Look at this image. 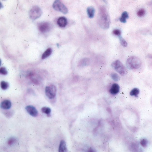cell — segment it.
Instances as JSON below:
<instances>
[{
  "mask_svg": "<svg viewBox=\"0 0 152 152\" xmlns=\"http://www.w3.org/2000/svg\"><path fill=\"white\" fill-rule=\"evenodd\" d=\"M42 14V11L40 8L38 6H34L30 10L29 17L32 20H34L40 17Z\"/></svg>",
  "mask_w": 152,
  "mask_h": 152,
  "instance_id": "277c9868",
  "label": "cell"
},
{
  "mask_svg": "<svg viewBox=\"0 0 152 152\" xmlns=\"http://www.w3.org/2000/svg\"><path fill=\"white\" fill-rule=\"evenodd\" d=\"M25 110H26L27 112L32 116L36 117L38 115L37 110L33 105H28L25 107Z\"/></svg>",
  "mask_w": 152,
  "mask_h": 152,
  "instance_id": "ba28073f",
  "label": "cell"
},
{
  "mask_svg": "<svg viewBox=\"0 0 152 152\" xmlns=\"http://www.w3.org/2000/svg\"><path fill=\"white\" fill-rule=\"evenodd\" d=\"M16 141V139L14 137H11L10 139H9V140H8V144L9 145H11L12 144H14Z\"/></svg>",
  "mask_w": 152,
  "mask_h": 152,
  "instance_id": "603a6c76",
  "label": "cell"
},
{
  "mask_svg": "<svg viewBox=\"0 0 152 152\" xmlns=\"http://www.w3.org/2000/svg\"><path fill=\"white\" fill-rule=\"evenodd\" d=\"M45 92L48 98L53 99L56 96L57 94V88L54 85H50L46 87Z\"/></svg>",
  "mask_w": 152,
  "mask_h": 152,
  "instance_id": "8992f818",
  "label": "cell"
},
{
  "mask_svg": "<svg viewBox=\"0 0 152 152\" xmlns=\"http://www.w3.org/2000/svg\"><path fill=\"white\" fill-rule=\"evenodd\" d=\"M52 51H53L52 49L50 48H48L43 53V54H42V59H44L47 58L49 56H50L51 54H52Z\"/></svg>",
  "mask_w": 152,
  "mask_h": 152,
  "instance_id": "5bb4252c",
  "label": "cell"
},
{
  "mask_svg": "<svg viewBox=\"0 0 152 152\" xmlns=\"http://www.w3.org/2000/svg\"><path fill=\"white\" fill-rule=\"evenodd\" d=\"M111 78L114 81H117L120 79V77L119 76V75L117 74L116 73H112L111 75Z\"/></svg>",
  "mask_w": 152,
  "mask_h": 152,
  "instance_id": "d6986e66",
  "label": "cell"
},
{
  "mask_svg": "<svg viewBox=\"0 0 152 152\" xmlns=\"http://www.w3.org/2000/svg\"><path fill=\"white\" fill-rule=\"evenodd\" d=\"M139 93V90L138 88H135L132 89L130 92V95L132 96H135L137 97Z\"/></svg>",
  "mask_w": 152,
  "mask_h": 152,
  "instance_id": "2e32d148",
  "label": "cell"
},
{
  "mask_svg": "<svg viewBox=\"0 0 152 152\" xmlns=\"http://www.w3.org/2000/svg\"><path fill=\"white\" fill-rule=\"evenodd\" d=\"M113 33L115 34V35H116L117 36H118L119 37L121 36V31H120L119 29H115L113 31Z\"/></svg>",
  "mask_w": 152,
  "mask_h": 152,
  "instance_id": "cb8c5ba5",
  "label": "cell"
},
{
  "mask_svg": "<svg viewBox=\"0 0 152 152\" xmlns=\"http://www.w3.org/2000/svg\"><path fill=\"white\" fill-rule=\"evenodd\" d=\"M148 144V141L147 139H142L140 140V144L144 148L147 147Z\"/></svg>",
  "mask_w": 152,
  "mask_h": 152,
  "instance_id": "ffe728a7",
  "label": "cell"
},
{
  "mask_svg": "<svg viewBox=\"0 0 152 152\" xmlns=\"http://www.w3.org/2000/svg\"><path fill=\"white\" fill-rule=\"evenodd\" d=\"M38 28L40 31L42 33H47L50 30L51 25L47 22H41L38 24Z\"/></svg>",
  "mask_w": 152,
  "mask_h": 152,
  "instance_id": "52a82bcc",
  "label": "cell"
},
{
  "mask_svg": "<svg viewBox=\"0 0 152 152\" xmlns=\"http://www.w3.org/2000/svg\"><path fill=\"white\" fill-rule=\"evenodd\" d=\"M11 107V102L9 100H5L0 104V108L4 110H8Z\"/></svg>",
  "mask_w": 152,
  "mask_h": 152,
  "instance_id": "30bf717a",
  "label": "cell"
},
{
  "mask_svg": "<svg viewBox=\"0 0 152 152\" xmlns=\"http://www.w3.org/2000/svg\"><path fill=\"white\" fill-rule=\"evenodd\" d=\"M112 66L115 71L121 76H125L127 73V68L119 60L113 62L112 64Z\"/></svg>",
  "mask_w": 152,
  "mask_h": 152,
  "instance_id": "3957f363",
  "label": "cell"
},
{
  "mask_svg": "<svg viewBox=\"0 0 152 152\" xmlns=\"http://www.w3.org/2000/svg\"><path fill=\"white\" fill-rule=\"evenodd\" d=\"M87 13L88 16L90 18H92L94 16L95 10L94 7H88L87 8Z\"/></svg>",
  "mask_w": 152,
  "mask_h": 152,
  "instance_id": "4fadbf2b",
  "label": "cell"
},
{
  "mask_svg": "<svg viewBox=\"0 0 152 152\" xmlns=\"http://www.w3.org/2000/svg\"><path fill=\"white\" fill-rule=\"evenodd\" d=\"M53 7L55 10L57 11L61 12L64 14L68 13V8L60 0H55L53 5Z\"/></svg>",
  "mask_w": 152,
  "mask_h": 152,
  "instance_id": "5b68a950",
  "label": "cell"
},
{
  "mask_svg": "<svg viewBox=\"0 0 152 152\" xmlns=\"http://www.w3.org/2000/svg\"><path fill=\"white\" fill-rule=\"evenodd\" d=\"M110 18L108 11L104 6L99 8L98 16V23L100 26L103 29H108L110 25Z\"/></svg>",
  "mask_w": 152,
  "mask_h": 152,
  "instance_id": "6da1fadb",
  "label": "cell"
},
{
  "mask_svg": "<svg viewBox=\"0 0 152 152\" xmlns=\"http://www.w3.org/2000/svg\"><path fill=\"white\" fill-rule=\"evenodd\" d=\"M58 152H68V149L66 146V144L65 141L64 140H62L59 144Z\"/></svg>",
  "mask_w": 152,
  "mask_h": 152,
  "instance_id": "7c38bea8",
  "label": "cell"
},
{
  "mask_svg": "<svg viewBox=\"0 0 152 152\" xmlns=\"http://www.w3.org/2000/svg\"><path fill=\"white\" fill-rule=\"evenodd\" d=\"M57 24L60 27H65L68 24V20L65 17H59L57 20Z\"/></svg>",
  "mask_w": 152,
  "mask_h": 152,
  "instance_id": "8fae6325",
  "label": "cell"
},
{
  "mask_svg": "<svg viewBox=\"0 0 152 152\" xmlns=\"http://www.w3.org/2000/svg\"><path fill=\"white\" fill-rule=\"evenodd\" d=\"M141 61L137 57L131 56L126 61V66L130 69H137L141 67Z\"/></svg>",
  "mask_w": 152,
  "mask_h": 152,
  "instance_id": "7a4b0ae2",
  "label": "cell"
},
{
  "mask_svg": "<svg viewBox=\"0 0 152 152\" xmlns=\"http://www.w3.org/2000/svg\"><path fill=\"white\" fill-rule=\"evenodd\" d=\"M119 39H120V44H121L122 45L123 47H126L127 46V45H128V44H127V42L124 39H123V38L121 37V36L119 37Z\"/></svg>",
  "mask_w": 152,
  "mask_h": 152,
  "instance_id": "7402d4cb",
  "label": "cell"
},
{
  "mask_svg": "<svg viewBox=\"0 0 152 152\" xmlns=\"http://www.w3.org/2000/svg\"><path fill=\"white\" fill-rule=\"evenodd\" d=\"M145 14V10L144 9H141L138 10L137 12V15L139 17H143Z\"/></svg>",
  "mask_w": 152,
  "mask_h": 152,
  "instance_id": "44dd1931",
  "label": "cell"
},
{
  "mask_svg": "<svg viewBox=\"0 0 152 152\" xmlns=\"http://www.w3.org/2000/svg\"><path fill=\"white\" fill-rule=\"evenodd\" d=\"M0 87L2 90H6L9 88V84L8 82H7L5 81H1L0 82Z\"/></svg>",
  "mask_w": 152,
  "mask_h": 152,
  "instance_id": "e0dca14e",
  "label": "cell"
},
{
  "mask_svg": "<svg viewBox=\"0 0 152 152\" xmlns=\"http://www.w3.org/2000/svg\"><path fill=\"white\" fill-rule=\"evenodd\" d=\"M88 151H89V152H94V151H94V150H92V149L91 148V149H90L88 150Z\"/></svg>",
  "mask_w": 152,
  "mask_h": 152,
  "instance_id": "484cf974",
  "label": "cell"
},
{
  "mask_svg": "<svg viewBox=\"0 0 152 152\" xmlns=\"http://www.w3.org/2000/svg\"><path fill=\"white\" fill-rule=\"evenodd\" d=\"M120 86L117 83H114L112 85L110 89V92L112 95H116L120 91Z\"/></svg>",
  "mask_w": 152,
  "mask_h": 152,
  "instance_id": "9c48e42d",
  "label": "cell"
},
{
  "mask_svg": "<svg viewBox=\"0 0 152 152\" xmlns=\"http://www.w3.org/2000/svg\"><path fill=\"white\" fill-rule=\"evenodd\" d=\"M0 74L3 75H6L8 73V72L7 69L4 67H1L0 68Z\"/></svg>",
  "mask_w": 152,
  "mask_h": 152,
  "instance_id": "d4e9b609",
  "label": "cell"
},
{
  "mask_svg": "<svg viewBox=\"0 0 152 152\" xmlns=\"http://www.w3.org/2000/svg\"><path fill=\"white\" fill-rule=\"evenodd\" d=\"M128 18V13L126 11H124L122 14L120 18V20L122 23H125L126 22V19Z\"/></svg>",
  "mask_w": 152,
  "mask_h": 152,
  "instance_id": "9a60e30c",
  "label": "cell"
},
{
  "mask_svg": "<svg viewBox=\"0 0 152 152\" xmlns=\"http://www.w3.org/2000/svg\"><path fill=\"white\" fill-rule=\"evenodd\" d=\"M41 111L43 113H45L47 115H49L50 114L51 110L49 107H42L41 109Z\"/></svg>",
  "mask_w": 152,
  "mask_h": 152,
  "instance_id": "ac0fdd59",
  "label": "cell"
}]
</instances>
